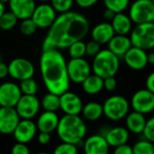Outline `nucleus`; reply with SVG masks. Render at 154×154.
<instances>
[{
    "label": "nucleus",
    "instance_id": "obj_1",
    "mask_svg": "<svg viewBox=\"0 0 154 154\" xmlns=\"http://www.w3.org/2000/svg\"><path fill=\"white\" fill-rule=\"evenodd\" d=\"M89 22L81 14L69 11L60 14L51 25L42 43V50L65 49L83 40L89 32Z\"/></svg>",
    "mask_w": 154,
    "mask_h": 154
},
{
    "label": "nucleus",
    "instance_id": "obj_2",
    "mask_svg": "<svg viewBox=\"0 0 154 154\" xmlns=\"http://www.w3.org/2000/svg\"><path fill=\"white\" fill-rule=\"evenodd\" d=\"M40 70L48 92L60 95L69 91L70 80L68 74L67 62L58 49L42 50Z\"/></svg>",
    "mask_w": 154,
    "mask_h": 154
},
{
    "label": "nucleus",
    "instance_id": "obj_3",
    "mask_svg": "<svg viewBox=\"0 0 154 154\" xmlns=\"http://www.w3.org/2000/svg\"><path fill=\"white\" fill-rule=\"evenodd\" d=\"M56 131L62 143H72L79 146L83 145L88 128L85 121L79 115L65 114L60 118Z\"/></svg>",
    "mask_w": 154,
    "mask_h": 154
},
{
    "label": "nucleus",
    "instance_id": "obj_4",
    "mask_svg": "<svg viewBox=\"0 0 154 154\" xmlns=\"http://www.w3.org/2000/svg\"><path fill=\"white\" fill-rule=\"evenodd\" d=\"M92 72L103 79L115 76L120 67V58L113 54L109 49H101V51L93 57Z\"/></svg>",
    "mask_w": 154,
    "mask_h": 154
},
{
    "label": "nucleus",
    "instance_id": "obj_5",
    "mask_svg": "<svg viewBox=\"0 0 154 154\" xmlns=\"http://www.w3.org/2000/svg\"><path fill=\"white\" fill-rule=\"evenodd\" d=\"M103 105L104 115L110 121L117 122L125 118L130 111V102L123 95H112L108 97Z\"/></svg>",
    "mask_w": 154,
    "mask_h": 154
},
{
    "label": "nucleus",
    "instance_id": "obj_6",
    "mask_svg": "<svg viewBox=\"0 0 154 154\" xmlns=\"http://www.w3.org/2000/svg\"><path fill=\"white\" fill-rule=\"evenodd\" d=\"M130 39L134 46L145 51L154 48V23L135 25L130 33Z\"/></svg>",
    "mask_w": 154,
    "mask_h": 154
},
{
    "label": "nucleus",
    "instance_id": "obj_7",
    "mask_svg": "<svg viewBox=\"0 0 154 154\" xmlns=\"http://www.w3.org/2000/svg\"><path fill=\"white\" fill-rule=\"evenodd\" d=\"M129 16L134 25L154 21V4L152 0H135L129 7Z\"/></svg>",
    "mask_w": 154,
    "mask_h": 154
},
{
    "label": "nucleus",
    "instance_id": "obj_8",
    "mask_svg": "<svg viewBox=\"0 0 154 154\" xmlns=\"http://www.w3.org/2000/svg\"><path fill=\"white\" fill-rule=\"evenodd\" d=\"M67 70L69 80L75 84H82L92 72L91 65L83 57L71 58L67 63Z\"/></svg>",
    "mask_w": 154,
    "mask_h": 154
},
{
    "label": "nucleus",
    "instance_id": "obj_9",
    "mask_svg": "<svg viewBox=\"0 0 154 154\" xmlns=\"http://www.w3.org/2000/svg\"><path fill=\"white\" fill-rule=\"evenodd\" d=\"M130 106L134 111L144 115L153 112L154 93L146 88L136 91L131 98Z\"/></svg>",
    "mask_w": 154,
    "mask_h": 154
},
{
    "label": "nucleus",
    "instance_id": "obj_10",
    "mask_svg": "<svg viewBox=\"0 0 154 154\" xmlns=\"http://www.w3.org/2000/svg\"><path fill=\"white\" fill-rule=\"evenodd\" d=\"M8 67V74L18 81H23L28 78H32L34 74L33 64L25 58L13 59Z\"/></svg>",
    "mask_w": 154,
    "mask_h": 154
},
{
    "label": "nucleus",
    "instance_id": "obj_11",
    "mask_svg": "<svg viewBox=\"0 0 154 154\" xmlns=\"http://www.w3.org/2000/svg\"><path fill=\"white\" fill-rule=\"evenodd\" d=\"M41 103L35 95L23 94L15 105V110L21 119H32L36 116Z\"/></svg>",
    "mask_w": 154,
    "mask_h": 154
},
{
    "label": "nucleus",
    "instance_id": "obj_12",
    "mask_svg": "<svg viewBox=\"0 0 154 154\" xmlns=\"http://www.w3.org/2000/svg\"><path fill=\"white\" fill-rule=\"evenodd\" d=\"M55 9L47 3L36 5L32 15V19L39 28H50L57 18Z\"/></svg>",
    "mask_w": 154,
    "mask_h": 154
},
{
    "label": "nucleus",
    "instance_id": "obj_13",
    "mask_svg": "<svg viewBox=\"0 0 154 154\" xmlns=\"http://www.w3.org/2000/svg\"><path fill=\"white\" fill-rule=\"evenodd\" d=\"M22 95L21 89L16 84L6 82L0 84V106L14 108Z\"/></svg>",
    "mask_w": 154,
    "mask_h": 154
},
{
    "label": "nucleus",
    "instance_id": "obj_14",
    "mask_svg": "<svg viewBox=\"0 0 154 154\" xmlns=\"http://www.w3.org/2000/svg\"><path fill=\"white\" fill-rule=\"evenodd\" d=\"M147 51L136 46H132L123 56L125 64L132 70L141 71L148 65Z\"/></svg>",
    "mask_w": 154,
    "mask_h": 154
},
{
    "label": "nucleus",
    "instance_id": "obj_15",
    "mask_svg": "<svg viewBox=\"0 0 154 154\" xmlns=\"http://www.w3.org/2000/svg\"><path fill=\"white\" fill-rule=\"evenodd\" d=\"M60 109L65 114L79 115L83 109V103L78 94L67 91L60 95Z\"/></svg>",
    "mask_w": 154,
    "mask_h": 154
},
{
    "label": "nucleus",
    "instance_id": "obj_16",
    "mask_svg": "<svg viewBox=\"0 0 154 154\" xmlns=\"http://www.w3.org/2000/svg\"><path fill=\"white\" fill-rule=\"evenodd\" d=\"M20 119L15 108L0 106V133L13 134Z\"/></svg>",
    "mask_w": 154,
    "mask_h": 154
},
{
    "label": "nucleus",
    "instance_id": "obj_17",
    "mask_svg": "<svg viewBox=\"0 0 154 154\" xmlns=\"http://www.w3.org/2000/svg\"><path fill=\"white\" fill-rule=\"evenodd\" d=\"M37 126L31 119H22L14 129L13 135L17 143H28L36 135Z\"/></svg>",
    "mask_w": 154,
    "mask_h": 154
},
{
    "label": "nucleus",
    "instance_id": "obj_18",
    "mask_svg": "<svg viewBox=\"0 0 154 154\" xmlns=\"http://www.w3.org/2000/svg\"><path fill=\"white\" fill-rule=\"evenodd\" d=\"M83 151L85 154H109L110 146L102 134H93L84 140Z\"/></svg>",
    "mask_w": 154,
    "mask_h": 154
},
{
    "label": "nucleus",
    "instance_id": "obj_19",
    "mask_svg": "<svg viewBox=\"0 0 154 154\" xmlns=\"http://www.w3.org/2000/svg\"><path fill=\"white\" fill-rule=\"evenodd\" d=\"M106 140L110 147H117L128 143L130 138V133L126 127L116 126L107 129L104 133H101Z\"/></svg>",
    "mask_w": 154,
    "mask_h": 154
},
{
    "label": "nucleus",
    "instance_id": "obj_20",
    "mask_svg": "<svg viewBox=\"0 0 154 154\" xmlns=\"http://www.w3.org/2000/svg\"><path fill=\"white\" fill-rule=\"evenodd\" d=\"M10 11L13 12L20 20L32 17V15L36 7L34 0H10Z\"/></svg>",
    "mask_w": 154,
    "mask_h": 154
},
{
    "label": "nucleus",
    "instance_id": "obj_21",
    "mask_svg": "<svg viewBox=\"0 0 154 154\" xmlns=\"http://www.w3.org/2000/svg\"><path fill=\"white\" fill-rule=\"evenodd\" d=\"M116 33L110 22H101L96 25L91 30V37L96 42L102 44H107L115 36Z\"/></svg>",
    "mask_w": 154,
    "mask_h": 154
},
{
    "label": "nucleus",
    "instance_id": "obj_22",
    "mask_svg": "<svg viewBox=\"0 0 154 154\" xmlns=\"http://www.w3.org/2000/svg\"><path fill=\"white\" fill-rule=\"evenodd\" d=\"M60 122V118L56 112H48L44 111L39 117L36 123L37 130L43 133H51L56 131L58 124Z\"/></svg>",
    "mask_w": 154,
    "mask_h": 154
},
{
    "label": "nucleus",
    "instance_id": "obj_23",
    "mask_svg": "<svg viewBox=\"0 0 154 154\" xmlns=\"http://www.w3.org/2000/svg\"><path fill=\"white\" fill-rule=\"evenodd\" d=\"M107 46V49H109L113 54L121 58L133 46V44L130 36L124 34H115V36L108 42Z\"/></svg>",
    "mask_w": 154,
    "mask_h": 154
},
{
    "label": "nucleus",
    "instance_id": "obj_24",
    "mask_svg": "<svg viewBox=\"0 0 154 154\" xmlns=\"http://www.w3.org/2000/svg\"><path fill=\"white\" fill-rule=\"evenodd\" d=\"M125 127L129 131V133H132L134 134H143L147 119L145 118V115L133 111L129 113L125 116Z\"/></svg>",
    "mask_w": 154,
    "mask_h": 154
},
{
    "label": "nucleus",
    "instance_id": "obj_25",
    "mask_svg": "<svg viewBox=\"0 0 154 154\" xmlns=\"http://www.w3.org/2000/svg\"><path fill=\"white\" fill-rule=\"evenodd\" d=\"M110 23L116 34L127 35L134 28V23L132 19L130 18L129 15H126L125 12L116 13Z\"/></svg>",
    "mask_w": 154,
    "mask_h": 154
},
{
    "label": "nucleus",
    "instance_id": "obj_26",
    "mask_svg": "<svg viewBox=\"0 0 154 154\" xmlns=\"http://www.w3.org/2000/svg\"><path fill=\"white\" fill-rule=\"evenodd\" d=\"M81 85L87 94L95 95L104 89V79L95 74H91L83 81Z\"/></svg>",
    "mask_w": 154,
    "mask_h": 154
},
{
    "label": "nucleus",
    "instance_id": "obj_27",
    "mask_svg": "<svg viewBox=\"0 0 154 154\" xmlns=\"http://www.w3.org/2000/svg\"><path fill=\"white\" fill-rule=\"evenodd\" d=\"M81 113L83 114V117L89 122L97 121L104 115L103 105L97 102H89L83 105Z\"/></svg>",
    "mask_w": 154,
    "mask_h": 154
},
{
    "label": "nucleus",
    "instance_id": "obj_28",
    "mask_svg": "<svg viewBox=\"0 0 154 154\" xmlns=\"http://www.w3.org/2000/svg\"><path fill=\"white\" fill-rule=\"evenodd\" d=\"M40 103L44 111L56 112L60 109V95L49 92L42 97Z\"/></svg>",
    "mask_w": 154,
    "mask_h": 154
},
{
    "label": "nucleus",
    "instance_id": "obj_29",
    "mask_svg": "<svg viewBox=\"0 0 154 154\" xmlns=\"http://www.w3.org/2000/svg\"><path fill=\"white\" fill-rule=\"evenodd\" d=\"M18 20L19 19L16 17V15L13 12L5 11V13L0 17V28L4 31L11 30L16 25Z\"/></svg>",
    "mask_w": 154,
    "mask_h": 154
},
{
    "label": "nucleus",
    "instance_id": "obj_30",
    "mask_svg": "<svg viewBox=\"0 0 154 154\" xmlns=\"http://www.w3.org/2000/svg\"><path fill=\"white\" fill-rule=\"evenodd\" d=\"M132 148L134 154H154L153 143L144 138L136 142Z\"/></svg>",
    "mask_w": 154,
    "mask_h": 154
},
{
    "label": "nucleus",
    "instance_id": "obj_31",
    "mask_svg": "<svg viewBox=\"0 0 154 154\" xmlns=\"http://www.w3.org/2000/svg\"><path fill=\"white\" fill-rule=\"evenodd\" d=\"M106 8L113 12L122 13L125 12L130 5V0H103Z\"/></svg>",
    "mask_w": 154,
    "mask_h": 154
},
{
    "label": "nucleus",
    "instance_id": "obj_32",
    "mask_svg": "<svg viewBox=\"0 0 154 154\" xmlns=\"http://www.w3.org/2000/svg\"><path fill=\"white\" fill-rule=\"evenodd\" d=\"M19 87L23 94L35 95L38 93V84L32 79V77L21 81Z\"/></svg>",
    "mask_w": 154,
    "mask_h": 154
},
{
    "label": "nucleus",
    "instance_id": "obj_33",
    "mask_svg": "<svg viewBox=\"0 0 154 154\" xmlns=\"http://www.w3.org/2000/svg\"><path fill=\"white\" fill-rule=\"evenodd\" d=\"M69 54L70 58H82L86 55V43L83 40L73 43L69 47Z\"/></svg>",
    "mask_w": 154,
    "mask_h": 154
},
{
    "label": "nucleus",
    "instance_id": "obj_34",
    "mask_svg": "<svg viewBox=\"0 0 154 154\" xmlns=\"http://www.w3.org/2000/svg\"><path fill=\"white\" fill-rule=\"evenodd\" d=\"M73 4L74 0H51V6L55 9L56 12L60 14L70 11Z\"/></svg>",
    "mask_w": 154,
    "mask_h": 154
},
{
    "label": "nucleus",
    "instance_id": "obj_35",
    "mask_svg": "<svg viewBox=\"0 0 154 154\" xmlns=\"http://www.w3.org/2000/svg\"><path fill=\"white\" fill-rule=\"evenodd\" d=\"M37 28V25L31 17L23 19L22 23L20 24V32L24 35H32L35 33Z\"/></svg>",
    "mask_w": 154,
    "mask_h": 154
},
{
    "label": "nucleus",
    "instance_id": "obj_36",
    "mask_svg": "<svg viewBox=\"0 0 154 154\" xmlns=\"http://www.w3.org/2000/svg\"><path fill=\"white\" fill-rule=\"evenodd\" d=\"M52 154H78V146L72 143H62L54 149Z\"/></svg>",
    "mask_w": 154,
    "mask_h": 154
},
{
    "label": "nucleus",
    "instance_id": "obj_37",
    "mask_svg": "<svg viewBox=\"0 0 154 154\" xmlns=\"http://www.w3.org/2000/svg\"><path fill=\"white\" fill-rule=\"evenodd\" d=\"M142 135L144 139L154 143V116L147 120Z\"/></svg>",
    "mask_w": 154,
    "mask_h": 154
},
{
    "label": "nucleus",
    "instance_id": "obj_38",
    "mask_svg": "<svg viewBox=\"0 0 154 154\" xmlns=\"http://www.w3.org/2000/svg\"><path fill=\"white\" fill-rule=\"evenodd\" d=\"M101 51V44L95 40H91L86 44V54L90 57H95Z\"/></svg>",
    "mask_w": 154,
    "mask_h": 154
},
{
    "label": "nucleus",
    "instance_id": "obj_39",
    "mask_svg": "<svg viewBox=\"0 0 154 154\" xmlns=\"http://www.w3.org/2000/svg\"><path fill=\"white\" fill-rule=\"evenodd\" d=\"M11 154H31V152L26 143H17L12 147Z\"/></svg>",
    "mask_w": 154,
    "mask_h": 154
},
{
    "label": "nucleus",
    "instance_id": "obj_40",
    "mask_svg": "<svg viewBox=\"0 0 154 154\" xmlns=\"http://www.w3.org/2000/svg\"><path fill=\"white\" fill-rule=\"evenodd\" d=\"M117 87V81L115 76H109L104 79V89L108 92H113Z\"/></svg>",
    "mask_w": 154,
    "mask_h": 154
},
{
    "label": "nucleus",
    "instance_id": "obj_41",
    "mask_svg": "<svg viewBox=\"0 0 154 154\" xmlns=\"http://www.w3.org/2000/svg\"><path fill=\"white\" fill-rule=\"evenodd\" d=\"M113 154H134V152H133L132 146L125 143V144L116 147L113 152Z\"/></svg>",
    "mask_w": 154,
    "mask_h": 154
},
{
    "label": "nucleus",
    "instance_id": "obj_42",
    "mask_svg": "<svg viewBox=\"0 0 154 154\" xmlns=\"http://www.w3.org/2000/svg\"><path fill=\"white\" fill-rule=\"evenodd\" d=\"M38 142L42 145H47L51 142V133L40 132L38 134Z\"/></svg>",
    "mask_w": 154,
    "mask_h": 154
},
{
    "label": "nucleus",
    "instance_id": "obj_43",
    "mask_svg": "<svg viewBox=\"0 0 154 154\" xmlns=\"http://www.w3.org/2000/svg\"><path fill=\"white\" fill-rule=\"evenodd\" d=\"M99 0H74L76 4L82 8H88L95 5Z\"/></svg>",
    "mask_w": 154,
    "mask_h": 154
},
{
    "label": "nucleus",
    "instance_id": "obj_44",
    "mask_svg": "<svg viewBox=\"0 0 154 154\" xmlns=\"http://www.w3.org/2000/svg\"><path fill=\"white\" fill-rule=\"evenodd\" d=\"M145 86L146 89H148L149 91L154 93V71L147 76L145 81Z\"/></svg>",
    "mask_w": 154,
    "mask_h": 154
},
{
    "label": "nucleus",
    "instance_id": "obj_45",
    "mask_svg": "<svg viewBox=\"0 0 154 154\" xmlns=\"http://www.w3.org/2000/svg\"><path fill=\"white\" fill-rule=\"evenodd\" d=\"M7 75H8V67L5 63L1 61L0 62V79H4Z\"/></svg>",
    "mask_w": 154,
    "mask_h": 154
},
{
    "label": "nucleus",
    "instance_id": "obj_46",
    "mask_svg": "<svg viewBox=\"0 0 154 154\" xmlns=\"http://www.w3.org/2000/svg\"><path fill=\"white\" fill-rule=\"evenodd\" d=\"M115 15H116L115 12H113L112 10H109L107 8H106V10L104 11V14H103L104 18L106 20V22H111V20L113 19V17L115 16Z\"/></svg>",
    "mask_w": 154,
    "mask_h": 154
},
{
    "label": "nucleus",
    "instance_id": "obj_47",
    "mask_svg": "<svg viewBox=\"0 0 154 154\" xmlns=\"http://www.w3.org/2000/svg\"><path fill=\"white\" fill-rule=\"evenodd\" d=\"M148 64H154V51L148 54Z\"/></svg>",
    "mask_w": 154,
    "mask_h": 154
},
{
    "label": "nucleus",
    "instance_id": "obj_48",
    "mask_svg": "<svg viewBox=\"0 0 154 154\" xmlns=\"http://www.w3.org/2000/svg\"><path fill=\"white\" fill-rule=\"evenodd\" d=\"M4 13H5V4L0 2V17L2 16Z\"/></svg>",
    "mask_w": 154,
    "mask_h": 154
},
{
    "label": "nucleus",
    "instance_id": "obj_49",
    "mask_svg": "<svg viewBox=\"0 0 154 154\" xmlns=\"http://www.w3.org/2000/svg\"><path fill=\"white\" fill-rule=\"evenodd\" d=\"M9 1H10V0H0V2H1V3H3V4L9 3Z\"/></svg>",
    "mask_w": 154,
    "mask_h": 154
},
{
    "label": "nucleus",
    "instance_id": "obj_50",
    "mask_svg": "<svg viewBox=\"0 0 154 154\" xmlns=\"http://www.w3.org/2000/svg\"><path fill=\"white\" fill-rule=\"evenodd\" d=\"M39 1L43 2V3H47V2H49V1H51V0H39Z\"/></svg>",
    "mask_w": 154,
    "mask_h": 154
},
{
    "label": "nucleus",
    "instance_id": "obj_51",
    "mask_svg": "<svg viewBox=\"0 0 154 154\" xmlns=\"http://www.w3.org/2000/svg\"><path fill=\"white\" fill-rule=\"evenodd\" d=\"M34 154H49V153H47V152H37V153H34Z\"/></svg>",
    "mask_w": 154,
    "mask_h": 154
},
{
    "label": "nucleus",
    "instance_id": "obj_52",
    "mask_svg": "<svg viewBox=\"0 0 154 154\" xmlns=\"http://www.w3.org/2000/svg\"><path fill=\"white\" fill-rule=\"evenodd\" d=\"M0 62H1V55H0Z\"/></svg>",
    "mask_w": 154,
    "mask_h": 154
},
{
    "label": "nucleus",
    "instance_id": "obj_53",
    "mask_svg": "<svg viewBox=\"0 0 154 154\" xmlns=\"http://www.w3.org/2000/svg\"><path fill=\"white\" fill-rule=\"evenodd\" d=\"M152 3H153V4H154V0H152Z\"/></svg>",
    "mask_w": 154,
    "mask_h": 154
},
{
    "label": "nucleus",
    "instance_id": "obj_54",
    "mask_svg": "<svg viewBox=\"0 0 154 154\" xmlns=\"http://www.w3.org/2000/svg\"><path fill=\"white\" fill-rule=\"evenodd\" d=\"M153 147H154V143H153Z\"/></svg>",
    "mask_w": 154,
    "mask_h": 154
},
{
    "label": "nucleus",
    "instance_id": "obj_55",
    "mask_svg": "<svg viewBox=\"0 0 154 154\" xmlns=\"http://www.w3.org/2000/svg\"><path fill=\"white\" fill-rule=\"evenodd\" d=\"M153 51H154V48H153Z\"/></svg>",
    "mask_w": 154,
    "mask_h": 154
},
{
    "label": "nucleus",
    "instance_id": "obj_56",
    "mask_svg": "<svg viewBox=\"0 0 154 154\" xmlns=\"http://www.w3.org/2000/svg\"><path fill=\"white\" fill-rule=\"evenodd\" d=\"M153 23H154V21H153Z\"/></svg>",
    "mask_w": 154,
    "mask_h": 154
}]
</instances>
